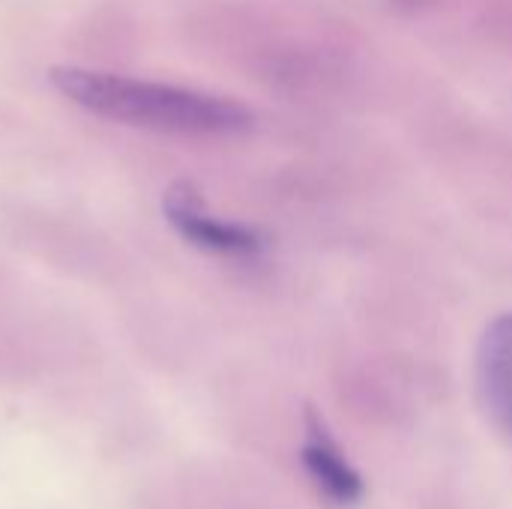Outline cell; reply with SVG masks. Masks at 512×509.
I'll return each mask as SVG.
<instances>
[{
	"label": "cell",
	"instance_id": "obj_1",
	"mask_svg": "<svg viewBox=\"0 0 512 509\" xmlns=\"http://www.w3.org/2000/svg\"><path fill=\"white\" fill-rule=\"evenodd\" d=\"M51 87L75 108L132 129L186 138H225L252 129V111L195 87L129 78L87 66H51Z\"/></svg>",
	"mask_w": 512,
	"mask_h": 509
},
{
	"label": "cell",
	"instance_id": "obj_2",
	"mask_svg": "<svg viewBox=\"0 0 512 509\" xmlns=\"http://www.w3.org/2000/svg\"><path fill=\"white\" fill-rule=\"evenodd\" d=\"M162 213L168 225L195 249L222 258H255L267 249V237L249 225L219 219L207 210L201 192L192 183H171L162 198Z\"/></svg>",
	"mask_w": 512,
	"mask_h": 509
},
{
	"label": "cell",
	"instance_id": "obj_3",
	"mask_svg": "<svg viewBox=\"0 0 512 509\" xmlns=\"http://www.w3.org/2000/svg\"><path fill=\"white\" fill-rule=\"evenodd\" d=\"M477 387L489 417L512 438V312L498 315L480 339Z\"/></svg>",
	"mask_w": 512,
	"mask_h": 509
},
{
	"label": "cell",
	"instance_id": "obj_4",
	"mask_svg": "<svg viewBox=\"0 0 512 509\" xmlns=\"http://www.w3.org/2000/svg\"><path fill=\"white\" fill-rule=\"evenodd\" d=\"M303 465L315 486L339 507H351L363 501V480L354 471V465L339 453L333 435L327 432L324 420L309 411V426H306V447H303Z\"/></svg>",
	"mask_w": 512,
	"mask_h": 509
},
{
	"label": "cell",
	"instance_id": "obj_5",
	"mask_svg": "<svg viewBox=\"0 0 512 509\" xmlns=\"http://www.w3.org/2000/svg\"><path fill=\"white\" fill-rule=\"evenodd\" d=\"M396 6H408V9H417V6H426V3H432V0H393Z\"/></svg>",
	"mask_w": 512,
	"mask_h": 509
}]
</instances>
